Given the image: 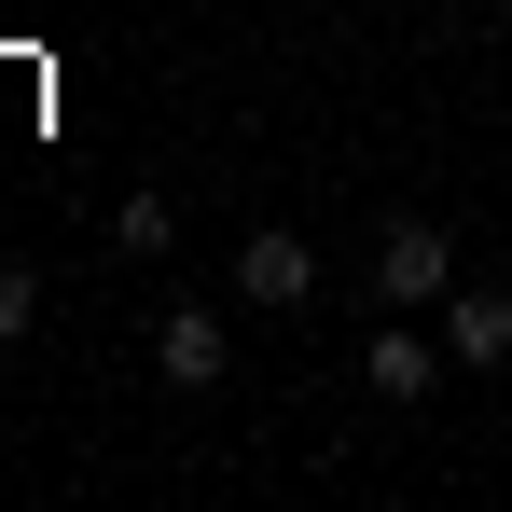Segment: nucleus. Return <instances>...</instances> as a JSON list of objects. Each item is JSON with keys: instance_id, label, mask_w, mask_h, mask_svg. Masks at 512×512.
<instances>
[{"instance_id": "f03ea898", "label": "nucleus", "mask_w": 512, "mask_h": 512, "mask_svg": "<svg viewBox=\"0 0 512 512\" xmlns=\"http://www.w3.org/2000/svg\"><path fill=\"white\" fill-rule=\"evenodd\" d=\"M374 291H388V305H429V291H443V222H388V236H374Z\"/></svg>"}, {"instance_id": "f257e3e1", "label": "nucleus", "mask_w": 512, "mask_h": 512, "mask_svg": "<svg viewBox=\"0 0 512 512\" xmlns=\"http://www.w3.org/2000/svg\"><path fill=\"white\" fill-rule=\"evenodd\" d=\"M305 291H319V250H305V236H277V222H263L250 250H236V305H305Z\"/></svg>"}, {"instance_id": "0eeeda50", "label": "nucleus", "mask_w": 512, "mask_h": 512, "mask_svg": "<svg viewBox=\"0 0 512 512\" xmlns=\"http://www.w3.org/2000/svg\"><path fill=\"white\" fill-rule=\"evenodd\" d=\"M28 319H42V291H28V277L0 263V346H28Z\"/></svg>"}, {"instance_id": "39448f33", "label": "nucleus", "mask_w": 512, "mask_h": 512, "mask_svg": "<svg viewBox=\"0 0 512 512\" xmlns=\"http://www.w3.org/2000/svg\"><path fill=\"white\" fill-rule=\"evenodd\" d=\"M153 360H167V388H208V374H222V319H208V305H167Z\"/></svg>"}, {"instance_id": "7ed1b4c3", "label": "nucleus", "mask_w": 512, "mask_h": 512, "mask_svg": "<svg viewBox=\"0 0 512 512\" xmlns=\"http://www.w3.org/2000/svg\"><path fill=\"white\" fill-rule=\"evenodd\" d=\"M443 360H471V374L512 360V291H457V305H443Z\"/></svg>"}, {"instance_id": "423d86ee", "label": "nucleus", "mask_w": 512, "mask_h": 512, "mask_svg": "<svg viewBox=\"0 0 512 512\" xmlns=\"http://www.w3.org/2000/svg\"><path fill=\"white\" fill-rule=\"evenodd\" d=\"M167 236H180V222H167V194H125V208H111V250H139V263H153Z\"/></svg>"}, {"instance_id": "20e7f679", "label": "nucleus", "mask_w": 512, "mask_h": 512, "mask_svg": "<svg viewBox=\"0 0 512 512\" xmlns=\"http://www.w3.org/2000/svg\"><path fill=\"white\" fill-rule=\"evenodd\" d=\"M360 374H374V402H429V388H443V346H429V333H374Z\"/></svg>"}]
</instances>
